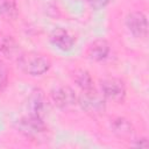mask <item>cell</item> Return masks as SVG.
Here are the masks:
<instances>
[{
  "label": "cell",
  "mask_w": 149,
  "mask_h": 149,
  "mask_svg": "<svg viewBox=\"0 0 149 149\" xmlns=\"http://www.w3.org/2000/svg\"><path fill=\"white\" fill-rule=\"evenodd\" d=\"M17 66L28 76L37 77L49 71L51 61L44 54L37 51H24L17 56Z\"/></svg>",
  "instance_id": "cell-1"
},
{
  "label": "cell",
  "mask_w": 149,
  "mask_h": 149,
  "mask_svg": "<svg viewBox=\"0 0 149 149\" xmlns=\"http://www.w3.org/2000/svg\"><path fill=\"white\" fill-rule=\"evenodd\" d=\"M77 104L80 108L91 116H100L106 111V99L95 88L83 91L77 98Z\"/></svg>",
  "instance_id": "cell-2"
},
{
  "label": "cell",
  "mask_w": 149,
  "mask_h": 149,
  "mask_svg": "<svg viewBox=\"0 0 149 149\" xmlns=\"http://www.w3.org/2000/svg\"><path fill=\"white\" fill-rule=\"evenodd\" d=\"M101 94L106 100L115 104H122L126 99L127 90L123 80L115 77H109L100 80Z\"/></svg>",
  "instance_id": "cell-3"
},
{
  "label": "cell",
  "mask_w": 149,
  "mask_h": 149,
  "mask_svg": "<svg viewBox=\"0 0 149 149\" xmlns=\"http://www.w3.org/2000/svg\"><path fill=\"white\" fill-rule=\"evenodd\" d=\"M16 128L23 136L29 137V139H36L48 130L47 125L43 119L31 116V115L22 116L17 121Z\"/></svg>",
  "instance_id": "cell-4"
},
{
  "label": "cell",
  "mask_w": 149,
  "mask_h": 149,
  "mask_svg": "<svg viewBox=\"0 0 149 149\" xmlns=\"http://www.w3.org/2000/svg\"><path fill=\"white\" fill-rule=\"evenodd\" d=\"M128 31L137 38H146L148 35V21L144 13L140 10L130 12L125 20Z\"/></svg>",
  "instance_id": "cell-5"
},
{
  "label": "cell",
  "mask_w": 149,
  "mask_h": 149,
  "mask_svg": "<svg viewBox=\"0 0 149 149\" xmlns=\"http://www.w3.org/2000/svg\"><path fill=\"white\" fill-rule=\"evenodd\" d=\"M50 98L52 102L59 108H68L77 104V95L76 92L66 85H58L55 86L50 91Z\"/></svg>",
  "instance_id": "cell-6"
},
{
  "label": "cell",
  "mask_w": 149,
  "mask_h": 149,
  "mask_svg": "<svg viewBox=\"0 0 149 149\" xmlns=\"http://www.w3.org/2000/svg\"><path fill=\"white\" fill-rule=\"evenodd\" d=\"M45 95L41 88H34L27 100V111L28 115L36 118H44L45 114Z\"/></svg>",
  "instance_id": "cell-7"
},
{
  "label": "cell",
  "mask_w": 149,
  "mask_h": 149,
  "mask_svg": "<svg viewBox=\"0 0 149 149\" xmlns=\"http://www.w3.org/2000/svg\"><path fill=\"white\" fill-rule=\"evenodd\" d=\"M49 41L55 48H57V49H59L61 51H64V52H68V51L72 50L73 47H74L73 36L66 29L61 28V27L55 28L50 33Z\"/></svg>",
  "instance_id": "cell-8"
},
{
  "label": "cell",
  "mask_w": 149,
  "mask_h": 149,
  "mask_svg": "<svg viewBox=\"0 0 149 149\" xmlns=\"http://www.w3.org/2000/svg\"><path fill=\"white\" fill-rule=\"evenodd\" d=\"M111 52V45L105 38L94 40L86 50V56L88 59L93 62H101L105 61Z\"/></svg>",
  "instance_id": "cell-9"
},
{
  "label": "cell",
  "mask_w": 149,
  "mask_h": 149,
  "mask_svg": "<svg viewBox=\"0 0 149 149\" xmlns=\"http://www.w3.org/2000/svg\"><path fill=\"white\" fill-rule=\"evenodd\" d=\"M109 126L112 133L121 140H129L134 135V127L132 122L123 116L113 118L111 120Z\"/></svg>",
  "instance_id": "cell-10"
},
{
  "label": "cell",
  "mask_w": 149,
  "mask_h": 149,
  "mask_svg": "<svg viewBox=\"0 0 149 149\" xmlns=\"http://www.w3.org/2000/svg\"><path fill=\"white\" fill-rule=\"evenodd\" d=\"M0 16L6 21H15L19 16L16 0H0Z\"/></svg>",
  "instance_id": "cell-11"
},
{
  "label": "cell",
  "mask_w": 149,
  "mask_h": 149,
  "mask_svg": "<svg viewBox=\"0 0 149 149\" xmlns=\"http://www.w3.org/2000/svg\"><path fill=\"white\" fill-rule=\"evenodd\" d=\"M19 49L17 42L13 36L7 34H0V52L7 58H12Z\"/></svg>",
  "instance_id": "cell-12"
},
{
  "label": "cell",
  "mask_w": 149,
  "mask_h": 149,
  "mask_svg": "<svg viewBox=\"0 0 149 149\" xmlns=\"http://www.w3.org/2000/svg\"><path fill=\"white\" fill-rule=\"evenodd\" d=\"M73 81L81 91H88L94 88V80L87 70L79 69L73 73Z\"/></svg>",
  "instance_id": "cell-13"
},
{
  "label": "cell",
  "mask_w": 149,
  "mask_h": 149,
  "mask_svg": "<svg viewBox=\"0 0 149 149\" xmlns=\"http://www.w3.org/2000/svg\"><path fill=\"white\" fill-rule=\"evenodd\" d=\"M8 79H9V69H8V65L3 61H0V92L3 91L7 87Z\"/></svg>",
  "instance_id": "cell-14"
},
{
  "label": "cell",
  "mask_w": 149,
  "mask_h": 149,
  "mask_svg": "<svg viewBox=\"0 0 149 149\" xmlns=\"http://www.w3.org/2000/svg\"><path fill=\"white\" fill-rule=\"evenodd\" d=\"M87 2H88V5L91 6L92 9L99 10V9L105 8L111 2V0H87Z\"/></svg>",
  "instance_id": "cell-15"
},
{
  "label": "cell",
  "mask_w": 149,
  "mask_h": 149,
  "mask_svg": "<svg viewBox=\"0 0 149 149\" xmlns=\"http://www.w3.org/2000/svg\"><path fill=\"white\" fill-rule=\"evenodd\" d=\"M133 147H140V148H148L149 142L147 137H140V139H134L132 142Z\"/></svg>",
  "instance_id": "cell-16"
}]
</instances>
